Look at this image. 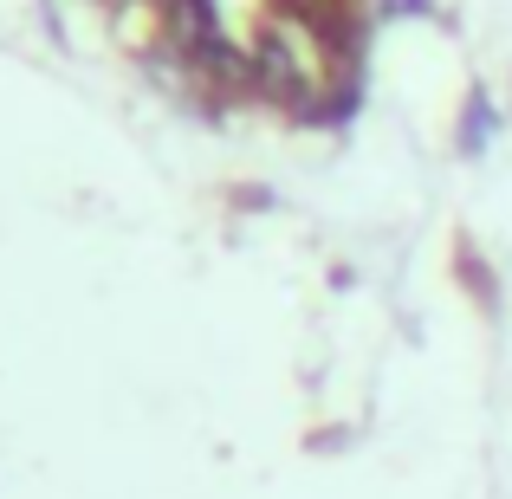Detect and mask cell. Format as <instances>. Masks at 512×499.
Returning <instances> with one entry per match:
<instances>
[{
    "label": "cell",
    "instance_id": "obj_1",
    "mask_svg": "<svg viewBox=\"0 0 512 499\" xmlns=\"http://www.w3.org/2000/svg\"><path fill=\"white\" fill-rule=\"evenodd\" d=\"M500 130H506V111H500V98H493L487 85H474L461 98V124H454V150L461 156H487L493 143H500Z\"/></svg>",
    "mask_w": 512,
    "mask_h": 499
},
{
    "label": "cell",
    "instance_id": "obj_2",
    "mask_svg": "<svg viewBox=\"0 0 512 499\" xmlns=\"http://www.w3.org/2000/svg\"><path fill=\"white\" fill-rule=\"evenodd\" d=\"M383 13H428V0H383Z\"/></svg>",
    "mask_w": 512,
    "mask_h": 499
}]
</instances>
